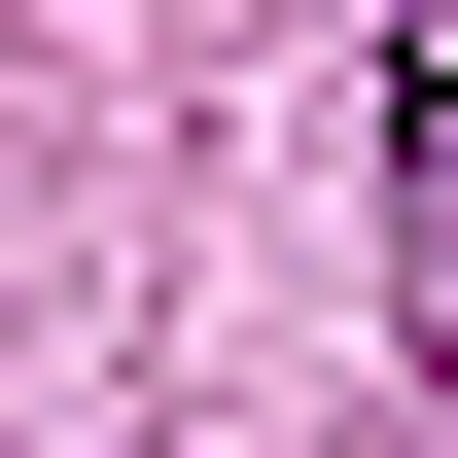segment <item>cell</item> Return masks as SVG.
<instances>
[{
    "label": "cell",
    "mask_w": 458,
    "mask_h": 458,
    "mask_svg": "<svg viewBox=\"0 0 458 458\" xmlns=\"http://www.w3.org/2000/svg\"><path fill=\"white\" fill-rule=\"evenodd\" d=\"M388 283H423V352H458V0H423V71H388Z\"/></svg>",
    "instance_id": "1"
}]
</instances>
